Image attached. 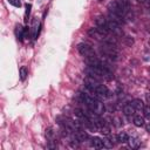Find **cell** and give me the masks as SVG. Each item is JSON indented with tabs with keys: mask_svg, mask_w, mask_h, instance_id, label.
I'll list each match as a JSON object with an SVG mask.
<instances>
[{
	"mask_svg": "<svg viewBox=\"0 0 150 150\" xmlns=\"http://www.w3.org/2000/svg\"><path fill=\"white\" fill-rule=\"evenodd\" d=\"M134 124H135L136 127H143V125L145 124L144 117H142V116H139V115L135 116V117H134Z\"/></svg>",
	"mask_w": 150,
	"mask_h": 150,
	"instance_id": "obj_13",
	"label": "cell"
},
{
	"mask_svg": "<svg viewBox=\"0 0 150 150\" xmlns=\"http://www.w3.org/2000/svg\"><path fill=\"white\" fill-rule=\"evenodd\" d=\"M116 1V4L127 13L128 12V9H129V7H130V4H129V0H115Z\"/></svg>",
	"mask_w": 150,
	"mask_h": 150,
	"instance_id": "obj_9",
	"label": "cell"
},
{
	"mask_svg": "<svg viewBox=\"0 0 150 150\" xmlns=\"http://www.w3.org/2000/svg\"><path fill=\"white\" fill-rule=\"evenodd\" d=\"M145 97H146V101L150 103V93H146L145 94Z\"/></svg>",
	"mask_w": 150,
	"mask_h": 150,
	"instance_id": "obj_24",
	"label": "cell"
},
{
	"mask_svg": "<svg viewBox=\"0 0 150 150\" xmlns=\"http://www.w3.org/2000/svg\"><path fill=\"white\" fill-rule=\"evenodd\" d=\"M98 130L103 134V135H109L110 134V128H109V125L105 123L104 125H102L101 128H98Z\"/></svg>",
	"mask_w": 150,
	"mask_h": 150,
	"instance_id": "obj_16",
	"label": "cell"
},
{
	"mask_svg": "<svg viewBox=\"0 0 150 150\" xmlns=\"http://www.w3.org/2000/svg\"><path fill=\"white\" fill-rule=\"evenodd\" d=\"M128 143H129L130 148H138L141 144V141L137 137H130V138H128Z\"/></svg>",
	"mask_w": 150,
	"mask_h": 150,
	"instance_id": "obj_11",
	"label": "cell"
},
{
	"mask_svg": "<svg viewBox=\"0 0 150 150\" xmlns=\"http://www.w3.org/2000/svg\"><path fill=\"white\" fill-rule=\"evenodd\" d=\"M33 39H38V35H39V28H40V23L38 20H34L33 21Z\"/></svg>",
	"mask_w": 150,
	"mask_h": 150,
	"instance_id": "obj_10",
	"label": "cell"
},
{
	"mask_svg": "<svg viewBox=\"0 0 150 150\" xmlns=\"http://www.w3.org/2000/svg\"><path fill=\"white\" fill-rule=\"evenodd\" d=\"M143 112H144V116L146 118H150V107H144L143 108Z\"/></svg>",
	"mask_w": 150,
	"mask_h": 150,
	"instance_id": "obj_20",
	"label": "cell"
},
{
	"mask_svg": "<svg viewBox=\"0 0 150 150\" xmlns=\"http://www.w3.org/2000/svg\"><path fill=\"white\" fill-rule=\"evenodd\" d=\"M144 127H145V130L150 134V122H149V123H146V124H144Z\"/></svg>",
	"mask_w": 150,
	"mask_h": 150,
	"instance_id": "obj_23",
	"label": "cell"
},
{
	"mask_svg": "<svg viewBox=\"0 0 150 150\" xmlns=\"http://www.w3.org/2000/svg\"><path fill=\"white\" fill-rule=\"evenodd\" d=\"M101 53L104 55V56H107V57H109V59H114V60H117V56H118V53H117V49L115 48V46L112 45V43H110V42H104L102 46H101Z\"/></svg>",
	"mask_w": 150,
	"mask_h": 150,
	"instance_id": "obj_1",
	"label": "cell"
},
{
	"mask_svg": "<svg viewBox=\"0 0 150 150\" xmlns=\"http://www.w3.org/2000/svg\"><path fill=\"white\" fill-rule=\"evenodd\" d=\"M30 8H32V6H30L29 4H27V5H26V21H27V18L29 16V13H30Z\"/></svg>",
	"mask_w": 150,
	"mask_h": 150,
	"instance_id": "obj_22",
	"label": "cell"
},
{
	"mask_svg": "<svg viewBox=\"0 0 150 150\" xmlns=\"http://www.w3.org/2000/svg\"><path fill=\"white\" fill-rule=\"evenodd\" d=\"M107 27H108V29L110 32H112V33H115L117 35H122V29L120 27V23H117V22H115L112 20H109L108 23H107Z\"/></svg>",
	"mask_w": 150,
	"mask_h": 150,
	"instance_id": "obj_4",
	"label": "cell"
},
{
	"mask_svg": "<svg viewBox=\"0 0 150 150\" xmlns=\"http://www.w3.org/2000/svg\"><path fill=\"white\" fill-rule=\"evenodd\" d=\"M108 9H109V13H112V14L120 16V18H122V16L125 15V12L116 4V1H111L109 4V6H108Z\"/></svg>",
	"mask_w": 150,
	"mask_h": 150,
	"instance_id": "obj_3",
	"label": "cell"
},
{
	"mask_svg": "<svg viewBox=\"0 0 150 150\" xmlns=\"http://www.w3.org/2000/svg\"><path fill=\"white\" fill-rule=\"evenodd\" d=\"M124 40H125V43H127L128 46H131V45L134 43V39H132L131 36H125Z\"/></svg>",
	"mask_w": 150,
	"mask_h": 150,
	"instance_id": "obj_21",
	"label": "cell"
},
{
	"mask_svg": "<svg viewBox=\"0 0 150 150\" xmlns=\"http://www.w3.org/2000/svg\"><path fill=\"white\" fill-rule=\"evenodd\" d=\"M103 146H105V148H112V146H114V143H112L111 139L104 138V139H103Z\"/></svg>",
	"mask_w": 150,
	"mask_h": 150,
	"instance_id": "obj_17",
	"label": "cell"
},
{
	"mask_svg": "<svg viewBox=\"0 0 150 150\" xmlns=\"http://www.w3.org/2000/svg\"><path fill=\"white\" fill-rule=\"evenodd\" d=\"M15 36H16V39L18 40H22V38H23V33H25V28L20 25V23H18L16 26H15Z\"/></svg>",
	"mask_w": 150,
	"mask_h": 150,
	"instance_id": "obj_7",
	"label": "cell"
},
{
	"mask_svg": "<svg viewBox=\"0 0 150 150\" xmlns=\"http://www.w3.org/2000/svg\"><path fill=\"white\" fill-rule=\"evenodd\" d=\"M90 144H91V146H94L96 149H101V148H103V139H101L100 137H91Z\"/></svg>",
	"mask_w": 150,
	"mask_h": 150,
	"instance_id": "obj_5",
	"label": "cell"
},
{
	"mask_svg": "<svg viewBox=\"0 0 150 150\" xmlns=\"http://www.w3.org/2000/svg\"><path fill=\"white\" fill-rule=\"evenodd\" d=\"M107 23H108V21L103 18V16H98L97 19H96V26L97 27H107ZM108 28V27H107Z\"/></svg>",
	"mask_w": 150,
	"mask_h": 150,
	"instance_id": "obj_14",
	"label": "cell"
},
{
	"mask_svg": "<svg viewBox=\"0 0 150 150\" xmlns=\"http://www.w3.org/2000/svg\"><path fill=\"white\" fill-rule=\"evenodd\" d=\"M128 138H129V136H128L125 132H123V131H121V132L117 134V136H116V139H117L120 143H127V142H128Z\"/></svg>",
	"mask_w": 150,
	"mask_h": 150,
	"instance_id": "obj_12",
	"label": "cell"
},
{
	"mask_svg": "<svg viewBox=\"0 0 150 150\" xmlns=\"http://www.w3.org/2000/svg\"><path fill=\"white\" fill-rule=\"evenodd\" d=\"M53 135H54V132H53L52 128H48V129L46 130V137H47L49 141H52V139H53Z\"/></svg>",
	"mask_w": 150,
	"mask_h": 150,
	"instance_id": "obj_18",
	"label": "cell"
},
{
	"mask_svg": "<svg viewBox=\"0 0 150 150\" xmlns=\"http://www.w3.org/2000/svg\"><path fill=\"white\" fill-rule=\"evenodd\" d=\"M130 104L135 108V110H143V108L145 107L144 103H143V101L139 100V98H135V100H132Z\"/></svg>",
	"mask_w": 150,
	"mask_h": 150,
	"instance_id": "obj_6",
	"label": "cell"
},
{
	"mask_svg": "<svg viewBox=\"0 0 150 150\" xmlns=\"http://www.w3.org/2000/svg\"><path fill=\"white\" fill-rule=\"evenodd\" d=\"M11 5H13L14 7H21V1L20 0H7Z\"/></svg>",
	"mask_w": 150,
	"mask_h": 150,
	"instance_id": "obj_19",
	"label": "cell"
},
{
	"mask_svg": "<svg viewBox=\"0 0 150 150\" xmlns=\"http://www.w3.org/2000/svg\"><path fill=\"white\" fill-rule=\"evenodd\" d=\"M19 74H20V79H21V81H25L26 77H27V75H28V70H27V68H26V67H21Z\"/></svg>",
	"mask_w": 150,
	"mask_h": 150,
	"instance_id": "obj_15",
	"label": "cell"
},
{
	"mask_svg": "<svg viewBox=\"0 0 150 150\" xmlns=\"http://www.w3.org/2000/svg\"><path fill=\"white\" fill-rule=\"evenodd\" d=\"M77 50H79V53H80L82 56H84V57L95 55V54H94V50H93V48H91V46L88 45V43H83V42H82V43H79V45H77Z\"/></svg>",
	"mask_w": 150,
	"mask_h": 150,
	"instance_id": "obj_2",
	"label": "cell"
},
{
	"mask_svg": "<svg viewBox=\"0 0 150 150\" xmlns=\"http://www.w3.org/2000/svg\"><path fill=\"white\" fill-rule=\"evenodd\" d=\"M123 112H124L125 116L131 117V116L135 114V108H134L131 104H125V105L123 107Z\"/></svg>",
	"mask_w": 150,
	"mask_h": 150,
	"instance_id": "obj_8",
	"label": "cell"
}]
</instances>
